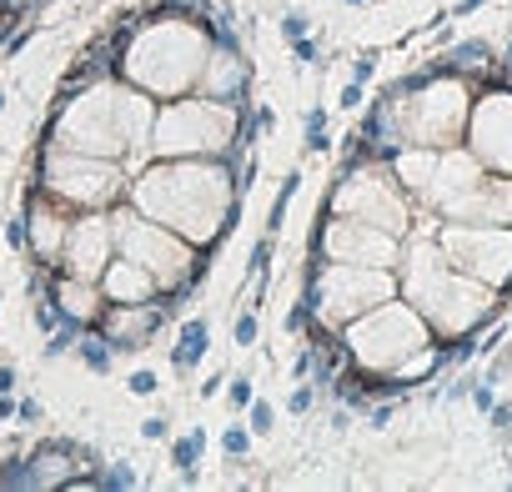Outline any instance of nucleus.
Instances as JSON below:
<instances>
[{"label":"nucleus","instance_id":"19","mask_svg":"<svg viewBox=\"0 0 512 492\" xmlns=\"http://www.w3.org/2000/svg\"><path fill=\"white\" fill-rule=\"evenodd\" d=\"M246 86H251V61L231 46V41H211V51H206V66H201V81H196V91L201 96H211V101H226V106H241V96H246Z\"/></svg>","mask_w":512,"mask_h":492},{"label":"nucleus","instance_id":"3","mask_svg":"<svg viewBox=\"0 0 512 492\" xmlns=\"http://www.w3.org/2000/svg\"><path fill=\"white\" fill-rule=\"evenodd\" d=\"M432 231H437V216L427 221V231H407L402 262H397V292L427 317V327L437 332V342H462L482 322H492L502 292H492L477 277L457 272L442 257V246H437Z\"/></svg>","mask_w":512,"mask_h":492},{"label":"nucleus","instance_id":"13","mask_svg":"<svg viewBox=\"0 0 512 492\" xmlns=\"http://www.w3.org/2000/svg\"><path fill=\"white\" fill-rule=\"evenodd\" d=\"M462 146L482 161V171L512 176V86H487L472 96Z\"/></svg>","mask_w":512,"mask_h":492},{"label":"nucleus","instance_id":"45","mask_svg":"<svg viewBox=\"0 0 512 492\" xmlns=\"http://www.w3.org/2000/svg\"><path fill=\"white\" fill-rule=\"evenodd\" d=\"M6 6H21V11H26V0H6Z\"/></svg>","mask_w":512,"mask_h":492},{"label":"nucleus","instance_id":"22","mask_svg":"<svg viewBox=\"0 0 512 492\" xmlns=\"http://www.w3.org/2000/svg\"><path fill=\"white\" fill-rule=\"evenodd\" d=\"M206 352H211V327H206L201 317L181 322L176 347H171V367H176V372H196V362H201Z\"/></svg>","mask_w":512,"mask_h":492},{"label":"nucleus","instance_id":"43","mask_svg":"<svg viewBox=\"0 0 512 492\" xmlns=\"http://www.w3.org/2000/svg\"><path fill=\"white\" fill-rule=\"evenodd\" d=\"M0 392H16V367H11V362L0 367Z\"/></svg>","mask_w":512,"mask_h":492},{"label":"nucleus","instance_id":"34","mask_svg":"<svg viewBox=\"0 0 512 492\" xmlns=\"http://www.w3.org/2000/svg\"><path fill=\"white\" fill-rule=\"evenodd\" d=\"M166 432H171V417H166V412L141 422V437H146V442H166Z\"/></svg>","mask_w":512,"mask_h":492},{"label":"nucleus","instance_id":"17","mask_svg":"<svg viewBox=\"0 0 512 492\" xmlns=\"http://www.w3.org/2000/svg\"><path fill=\"white\" fill-rule=\"evenodd\" d=\"M437 221H482V226H512V176L482 171L477 186H467Z\"/></svg>","mask_w":512,"mask_h":492},{"label":"nucleus","instance_id":"16","mask_svg":"<svg viewBox=\"0 0 512 492\" xmlns=\"http://www.w3.org/2000/svg\"><path fill=\"white\" fill-rule=\"evenodd\" d=\"M161 322H166L161 297H156V302H106L96 332L106 337L111 352H146L151 337L161 332Z\"/></svg>","mask_w":512,"mask_h":492},{"label":"nucleus","instance_id":"46","mask_svg":"<svg viewBox=\"0 0 512 492\" xmlns=\"http://www.w3.org/2000/svg\"><path fill=\"white\" fill-rule=\"evenodd\" d=\"M0 111H6V91H0Z\"/></svg>","mask_w":512,"mask_h":492},{"label":"nucleus","instance_id":"23","mask_svg":"<svg viewBox=\"0 0 512 492\" xmlns=\"http://www.w3.org/2000/svg\"><path fill=\"white\" fill-rule=\"evenodd\" d=\"M437 66H442V71H457V76H487V71H492V46L462 41V46H452Z\"/></svg>","mask_w":512,"mask_h":492},{"label":"nucleus","instance_id":"42","mask_svg":"<svg viewBox=\"0 0 512 492\" xmlns=\"http://www.w3.org/2000/svg\"><path fill=\"white\" fill-rule=\"evenodd\" d=\"M16 407H21V402H11V392H0V422H11Z\"/></svg>","mask_w":512,"mask_h":492},{"label":"nucleus","instance_id":"2","mask_svg":"<svg viewBox=\"0 0 512 492\" xmlns=\"http://www.w3.org/2000/svg\"><path fill=\"white\" fill-rule=\"evenodd\" d=\"M151 96L126 86L116 71L66 91L61 111L51 116L46 126V146L56 151H81V156H111V161H126L131 171V156L151 151Z\"/></svg>","mask_w":512,"mask_h":492},{"label":"nucleus","instance_id":"37","mask_svg":"<svg viewBox=\"0 0 512 492\" xmlns=\"http://www.w3.org/2000/svg\"><path fill=\"white\" fill-rule=\"evenodd\" d=\"M372 76H377V56L367 51V56H357V61H352V81H362V86H367Z\"/></svg>","mask_w":512,"mask_h":492},{"label":"nucleus","instance_id":"28","mask_svg":"<svg viewBox=\"0 0 512 492\" xmlns=\"http://www.w3.org/2000/svg\"><path fill=\"white\" fill-rule=\"evenodd\" d=\"M256 337H262V317H256V307H246L236 317V327H231V342L236 347H256Z\"/></svg>","mask_w":512,"mask_h":492},{"label":"nucleus","instance_id":"33","mask_svg":"<svg viewBox=\"0 0 512 492\" xmlns=\"http://www.w3.org/2000/svg\"><path fill=\"white\" fill-rule=\"evenodd\" d=\"M312 402H317V387H297V392L287 397V412H292V417H307Z\"/></svg>","mask_w":512,"mask_h":492},{"label":"nucleus","instance_id":"27","mask_svg":"<svg viewBox=\"0 0 512 492\" xmlns=\"http://www.w3.org/2000/svg\"><path fill=\"white\" fill-rule=\"evenodd\" d=\"M327 146H332V136H327V111L312 106V111H307V151L317 156V151H327Z\"/></svg>","mask_w":512,"mask_h":492},{"label":"nucleus","instance_id":"29","mask_svg":"<svg viewBox=\"0 0 512 492\" xmlns=\"http://www.w3.org/2000/svg\"><path fill=\"white\" fill-rule=\"evenodd\" d=\"M246 422H251V437H267V432L277 427V407H272V402H256V397H251V407H246Z\"/></svg>","mask_w":512,"mask_h":492},{"label":"nucleus","instance_id":"30","mask_svg":"<svg viewBox=\"0 0 512 492\" xmlns=\"http://www.w3.org/2000/svg\"><path fill=\"white\" fill-rule=\"evenodd\" d=\"M221 452H226V462H241L251 452V427H226L221 432Z\"/></svg>","mask_w":512,"mask_h":492},{"label":"nucleus","instance_id":"40","mask_svg":"<svg viewBox=\"0 0 512 492\" xmlns=\"http://www.w3.org/2000/svg\"><path fill=\"white\" fill-rule=\"evenodd\" d=\"M292 51H297V61H317V41H307V36L292 41Z\"/></svg>","mask_w":512,"mask_h":492},{"label":"nucleus","instance_id":"5","mask_svg":"<svg viewBox=\"0 0 512 492\" xmlns=\"http://www.w3.org/2000/svg\"><path fill=\"white\" fill-rule=\"evenodd\" d=\"M337 342L347 352V367L362 377H387L402 357L422 352L427 342H437V332L427 327V317L397 292L387 302H377L372 312L352 317L347 327H337Z\"/></svg>","mask_w":512,"mask_h":492},{"label":"nucleus","instance_id":"39","mask_svg":"<svg viewBox=\"0 0 512 492\" xmlns=\"http://www.w3.org/2000/svg\"><path fill=\"white\" fill-rule=\"evenodd\" d=\"M221 387H226V372H211V377H206V382H201L196 392H201V397H216Z\"/></svg>","mask_w":512,"mask_h":492},{"label":"nucleus","instance_id":"44","mask_svg":"<svg viewBox=\"0 0 512 492\" xmlns=\"http://www.w3.org/2000/svg\"><path fill=\"white\" fill-rule=\"evenodd\" d=\"M477 6H487V0H457V6H452V16H472Z\"/></svg>","mask_w":512,"mask_h":492},{"label":"nucleus","instance_id":"38","mask_svg":"<svg viewBox=\"0 0 512 492\" xmlns=\"http://www.w3.org/2000/svg\"><path fill=\"white\" fill-rule=\"evenodd\" d=\"M342 111H362V81H347L342 86Z\"/></svg>","mask_w":512,"mask_h":492},{"label":"nucleus","instance_id":"47","mask_svg":"<svg viewBox=\"0 0 512 492\" xmlns=\"http://www.w3.org/2000/svg\"><path fill=\"white\" fill-rule=\"evenodd\" d=\"M0 16H6V0H0Z\"/></svg>","mask_w":512,"mask_h":492},{"label":"nucleus","instance_id":"25","mask_svg":"<svg viewBox=\"0 0 512 492\" xmlns=\"http://www.w3.org/2000/svg\"><path fill=\"white\" fill-rule=\"evenodd\" d=\"M76 357L86 362V372L106 377V372H111V357H116V352H111V347H106V337L96 332V337H76Z\"/></svg>","mask_w":512,"mask_h":492},{"label":"nucleus","instance_id":"7","mask_svg":"<svg viewBox=\"0 0 512 492\" xmlns=\"http://www.w3.org/2000/svg\"><path fill=\"white\" fill-rule=\"evenodd\" d=\"M397 297V272L392 267H357V262H327L312 257L307 282H302V302L312 312L317 327H347L352 317L372 312L377 302Z\"/></svg>","mask_w":512,"mask_h":492},{"label":"nucleus","instance_id":"36","mask_svg":"<svg viewBox=\"0 0 512 492\" xmlns=\"http://www.w3.org/2000/svg\"><path fill=\"white\" fill-rule=\"evenodd\" d=\"M6 241L16 246V252H26V246H31V236H26V216H16V221H6Z\"/></svg>","mask_w":512,"mask_h":492},{"label":"nucleus","instance_id":"32","mask_svg":"<svg viewBox=\"0 0 512 492\" xmlns=\"http://www.w3.org/2000/svg\"><path fill=\"white\" fill-rule=\"evenodd\" d=\"M251 397H256V392H251V377H236V382L226 387V402H231L236 412H246V407H251Z\"/></svg>","mask_w":512,"mask_h":492},{"label":"nucleus","instance_id":"35","mask_svg":"<svg viewBox=\"0 0 512 492\" xmlns=\"http://www.w3.org/2000/svg\"><path fill=\"white\" fill-rule=\"evenodd\" d=\"M282 36H287V41H302V36H307V16H302V11H287V16H282Z\"/></svg>","mask_w":512,"mask_h":492},{"label":"nucleus","instance_id":"26","mask_svg":"<svg viewBox=\"0 0 512 492\" xmlns=\"http://www.w3.org/2000/svg\"><path fill=\"white\" fill-rule=\"evenodd\" d=\"M297 186H302V171H287V181H282V191H277V201H272V216H267V231H272V236L282 231V221H287V211H292V201H297Z\"/></svg>","mask_w":512,"mask_h":492},{"label":"nucleus","instance_id":"41","mask_svg":"<svg viewBox=\"0 0 512 492\" xmlns=\"http://www.w3.org/2000/svg\"><path fill=\"white\" fill-rule=\"evenodd\" d=\"M36 417H41V402H31V397H26V402L16 407V422H36Z\"/></svg>","mask_w":512,"mask_h":492},{"label":"nucleus","instance_id":"10","mask_svg":"<svg viewBox=\"0 0 512 492\" xmlns=\"http://www.w3.org/2000/svg\"><path fill=\"white\" fill-rule=\"evenodd\" d=\"M322 211L357 216V221H372V226H387V231L407 236L417 206H412V196L402 191V181L392 176L387 161H352V166H342V176L327 191Z\"/></svg>","mask_w":512,"mask_h":492},{"label":"nucleus","instance_id":"18","mask_svg":"<svg viewBox=\"0 0 512 492\" xmlns=\"http://www.w3.org/2000/svg\"><path fill=\"white\" fill-rule=\"evenodd\" d=\"M46 297L56 307V317L76 332H91L106 312V297H101V282H86V277H71V272H56L51 267V282H46Z\"/></svg>","mask_w":512,"mask_h":492},{"label":"nucleus","instance_id":"1","mask_svg":"<svg viewBox=\"0 0 512 492\" xmlns=\"http://www.w3.org/2000/svg\"><path fill=\"white\" fill-rule=\"evenodd\" d=\"M236 196H241V186L231 176V156H176V161L156 156L126 186V201L141 216L171 226L196 252H211L231 231Z\"/></svg>","mask_w":512,"mask_h":492},{"label":"nucleus","instance_id":"6","mask_svg":"<svg viewBox=\"0 0 512 492\" xmlns=\"http://www.w3.org/2000/svg\"><path fill=\"white\" fill-rule=\"evenodd\" d=\"M236 126L241 106L211 101L201 91L171 96L151 116V156L176 161V156H231L236 151Z\"/></svg>","mask_w":512,"mask_h":492},{"label":"nucleus","instance_id":"14","mask_svg":"<svg viewBox=\"0 0 512 492\" xmlns=\"http://www.w3.org/2000/svg\"><path fill=\"white\" fill-rule=\"evenodd\" d=\"M96 457L86 447H71V442H41L31 447L26 457H11L0 472V487H16V492H51V487H66L76 472H86Z\"/></svg>","mask_w":512,"mask_h":492},{"label":"nucleus","instance_id":"31","mask_svg":"<svg viewBox=\"0 0 512 492\" xmlns=\"http://www.w3.org/2000/svg\"><path fill=\"white\" fill-rule=\"evenodd\" d=\"M126 392H131V397H156V392H161V377H156V372H131V377H126Z\"/></svg>","mask_w":512,"mask_h":492},{"label":"nucleus","instance_id":"4","mask_svg":"<svg viewBox=\"0 0 512 492\" xmlns=\"http://www.w3.org/2000/svg\"><path fill=\"white\" fill-rule=\"evenodd\" d=\"M211 41L216 36H211L206 21H196L186 11H161V16H146L131 36L116 31V61H111V71L126 86L146 91L151 101H171V96L196 91Z\"/></svg>","mask_w":512,"mask_h":492},{"label":"nucleus","instance_id":"11","mask_svg":"<svg viewBox=\"0 0 512 492\" xmlns=\"http://www.w3.org/2000/svg\"><path fill=\"white\" fill-rule=\"evenodd\" d=\"M437 246L442 257L477 277L482 287L502 292L512 287V226H482V221H437Z\"/></svg>","mask_w":512,"mask_h":492},{"label":"nucleus","instance_id":"20","mask_svg":"<svg viewBox=\"0 0 512 492\" xmlns=\"http://www.w3.org/2000/svg\"><path fill=\"white\" fill-rule=\"evenodd\" d=\"M61 211L66 206L51 201L46 191H36L26 201V236H31V252H36L41 267H56V257H61V241H66V226H71V216H61Z\"/></svg>","mask_w":512,"mask_h":492},{"label":"nucleus","instance_id":"24","mask_svg":"<svg viewBox=\"0 0 512 492\" xmlns=\"http://www.w3.org/2000/svg\"><path fill=\"white\" fill-rule=\"evenodd\" d=\"M201 452H206V432H201V427H196V432H186V437H176L171 462L186 472V482H196V462H201Z\"/></svg>","mask_w":512,"mask_h":492},{"label":"nucleus","instance_id":"9","mask_svg":"<svg viewBox=\"0 0 512 492\" xmlns=\"http://www.w3.org/2000/svg\"><path fill=\"white\" fill-rule=\"evenodd\" d=\"M126 186H131L126 161L56 151V146L41 151V191L66 211H111L116 201H126Z\"/></svg>","mask_w":512,"mask_h":492},{"label":"nucleus","instance_id":"8","mask_svg":"<svg viewBox=\"0 0 512 492\" xmlns=\"http://www.w3.org/2000/svg\"><path fill=\"white\" fill-rule=\"evenodd\" d=\"M111 221H116V252L131 257V262H141L161 282L166 297L171 292H186L201 277V252H196V246L186 236H176L171 226L141 216L131 201H116L111 206Z\"/></svg>","mask_w":512,"mask_h":492},{"label":"nucleus","instance_id":"12","mask_svg":"<svg viewBox=\"0 0 512 492\" xmlns=\"http://www.w3.org/2000/svg\"><path fill=\"white\" fill-rule=\"evenodd\" d=\"M402 241L397 231L387 226H372V221H357V216H332L317 206V231H312V257H327V262H357V267H392L402 262Z\"/></svg>","mask_w":512,"mask_h":492},{"label":"nucleus","instance_id":"15","mask_svg":"<svg viewBox=\"0 0 512 492\" xmlns=\"http://www.w3.org/2000/svg\"><path fill=\"white\" fill-rule=\"evenodd\" d=\"M111 257H116V221H111V211H81V216H71L66 241H61V257H56V272L101 282V272H106Z\"/></svg>","mask_w":512,"mask_h":492},{"label":"nucleus","instance_id":"21","mask_svg":"<svg viewBox=\"0 0 512 492\" xmlns=\"http://www.w3.org/2000/svg\"><path fill=\"white\" fill-rule=\"evenodd\" d=\"M101 297L106 302H156V297H166L161 292V282L141 267V262H131V257H111L106 262V272H101Z\"/></svg>","mask_w":512,"mask_h":492}]
</instances>
